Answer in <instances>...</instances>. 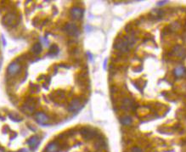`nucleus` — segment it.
<instances>
[{"instance_id":"f257e3e1","label":"nucleus","mask_w":186,"mask_h":152,"mask_svg":"<svg viewBox=\"0 0 186 152\" xmlns=\"http://www.w3.org/2000/svg\"><path fill=\"white\" fill-rule=\"evenodd\" d=\"M20 21V17H17L15 13L9 12L7 15H5L2 19V23L6 27H14L16 25H18Z\"/></svg>"},{"instance_id":"f03ea898","label":"nucleus","mask_w":186,"mask_h":152,"mask_svg":"<svg viewBox=\"0 0 186 152\" xmlns=\"http://www.w3.org/2000/svg\"><path fill=\"white\" fill-rule=\"evenodd\" d=\"M114 48L119 50L122 53H127L130 49V47L125 38H117L114 42Z\"/></svg>"},{"instance_id":"7ed1b4c3","label":"nucleus","mask_w":186,"mask_h":152,"mask_svg":"<svg viewBox=\"0 0 186 152\" xmlns=\"http://www.w3.org/2000/svg\"><path fill=\"white\" fill-rule=\"evenodd\" d=\"M80 133L85 140H90L98 136V133H96L95 130H93L90 127H82L80 130Z\"/></svg>"},{"instance_id":"20e7f679","label":"nucleus","mask_w":186,"mask_h":152,"mask_svg":"<svg viewBox=\"0 0 186 152\" xmlns=\"http://www.w3.org/2000/svg\"><path fill=\"white\" fill-rule=\"evenodd\" d=\"M64 31L71 37H77L79 35V29L77 27V25L73 24V23H67L65 25L64 27Z\"/></svg>"},{"instance_id":"39448f33","label":"nucleus","mask_w":186,"mask_h":152,"mask_svg":"<svg viewBox=\"0 0 186 152\" xmlns=\"http://www.w3.org/2000/svg\"><path fill=\"white\" fill-rule=\"evenodd\" d=\"M21 67L20 66V64L17 62V61H15V62H12L9 64V66H8V69H7V72H8V75L10 76H14L15 75H17L20 71H21Z\"/></svg>"},{"instance_id":"423d86ee","label":"nucleus","mask_w":186,"mask_h":152,"mask_svg":"<svg viewBox=\"0 0 186 152\" xmlns=\"http://www.w3.org/2000/svg\"><path fill=\"white\" fill-rule=\"evenodd\" d=\"M70 14L71 17L75 20H80L83 18V9L80 7H73L71 8Z\"/></svg>"},{"instance_id":"0eeeda50","label":"nucleus","mask_w":186,"mask_h":152,"mask_svg":"<svg viewBox=\"0 0 186 152\" xmlns=\"http://www.w3.org/2000/svg\"><path fill=\"white\" fill-rule=\"evenodd\" d=\"M60 145L59 144L58 141L54 140L50 143H48L47 145L46 148H45V151L46 152H60Z\"/></svg>"},{"instance_id":"6e6552de","label":"nucleus","mask_w":186,"mask_h":152,"mask_svg":"<svg viewBox=\"0 0 186 152\" xmlns=\"http://www.w3.org/2000/svg\"><path fill=\"white\" fill-rule=\"evenodd\" d=\"M82 102L79 99H74L71 104L69 105V107H68V111L69 112H77L78 110L81 109L82 107Z\"/></svg>"},{"instance_id":"1a4fd4ad","label":"nucleus","mask_w":186,"mask_h":152,"mask_svg":"<svg viewBox=\"0 0 186 152\" xmlns=\"http://www.w3.org/2000/svg\"><path fill=\"white\" fill-rule=\"evenodd\" d=\"M173 53L175 56L179 57V58H183L185 56V49L183 46L181 45H176L174 46L173 49Z\"/></svg>"},{"instance_id":"9d476101","label":"nucleus","mask_w":186,"mask_h":152,"mask_svg":"<svg viewBox=\"0 0 186 152\" xmlns=\"http://www.w3.org/2000/svg\"><path fill=\"white\" fill-rule=\"evenodd\" d=\"M39 142H40V139H39V137L35 135V136H32L28 140H27V145L32 148V150H34L35 148L38 147V145H39Z\"/></svg>"},{"instance_id":"9b49d317","label":"nucleus","mask_w":186,"mask_h":152,"mask_svg":"<svg viewBox=\"0 0 186 152\" xmlns=\"http://www.w3.org/2000/svg\"><path fill=\"white\" fill-rule=\"evenodd\" d=\"M94 146L98 149V150H104L106 148L107 145L105 140L101 137V136H97L96 141L94 143Z\"/></svg>"},{"instance_id":"f8f14e48","label":"nucleus","mask_w":186,"mask_h":152,"mask_svg":"<svg viewBox=\"0 0 186 152\" xmlns=\"http://www.w3.org/2000/svg\"><path fill=\"white\" fill-rule=\"evenodd\" d=\"M35 117H36V121L40 124H45L49 120L48 116L44 112H37L35 114Z\"/></svg>"},{"instance_id":"ddd939ff","label":"nucleus","mask_w":186,"mask_h":152,"mask_svg":"<svg viewBox=\"0 0 186 152\" xmlns=\"http://www.w3.org/2000/svg\"><path fill=\"white\" fill-rule=\"evenodd\" d=\"M133 107V101L129 98H125L122 103V108L124 110H129Z\"/></svg>"},{"instance_id":"4468645a","label":"nucleus","mask_w":186,"mask_h":152,"mask_svg":"<svg viewBox=\"0 0 186 152\" xmlns=\"http://www.w3.org/2000/svg\"><path fill=\"white\" fill-rule=\"evenodd\" d=\"M120 121L124 126H129V125L132 124L133 120H132V118L129 115H124V116H122L120 118Z\"/></svg>"},{"instance_id":"2eb2a0df","label":"nucleus","mask_w":186,"mask_h":152,"mask_svg":"<svg viewBox=\"0 0 186 152\" xmlns=\"http://www.w3.org/2000/svg\"><path fill=\"white\" fill-rule=\"evenodd\" d=\"M42 49H43L42 45L38 42V43H36V44H34V45L32 46L31 51H32L34 54H37V55H38V54H39L42 52Z\"/></svg>"},{"instance_id":"dca6fc26","label":"nucleus","mask_w":186,"mask_h":152,"mask_svg":"<svg viewBox=\"0 0 186 152\" xmlns=\"http://www.w3.org/2000/svg\"><path fill=\"white\" fill-rule=\"evenodd\" d=\"M58 53H59V48H58V46L55 45V44H53V45H51L49 47V52H48V56H54Z\"/></svg>"},{"instance_id":"f3484780","label":"nucleus","mask_w":186,"mask_h":152,"mask_svg":"<svg viewBox=\"0 0 186 152\" xmlns=\"http://www.w3.org/2000/svg\"><path fill=\"white\" fill-rule=\"evenodd\" d=\"M185 74V68L184 66H178L174 70V75L178 77L184 76Z\"/></svg>"},{"instance_id":"a211bd4d","label":"nucleus","mask_w":186,"mask_h":152,"mask_svg":"<svg viewBox=\"0 0 186 152\" xmlns=\"http://www.w3.org/2000/svg\"><path fill=\"white\" fill-rule=\"evenodd\" d=\"M9 117L15 121H21L22 120L21 117H20L18 115L14 114V113H9Z\"/></svg>"},{"instance_id":"6ab92c4d","label":"nucleus","mask_w":186,"mask_h":152,"mask_svg":"<svg viewBox=\"0 0 186 152\" xmlns=\"http://www.w3.org/2000/svg\"><path fill=\"white\" fill-rule=\"evenodd\" d=\"M130 152H144L142 151V149L138 147V146H134L132 149H131V151Z\"/></svg>"},{"instance_id":"aec40b11","label":"nucleus","mask_w":186,"mask_h":152,"mask_svg":"<svg viewBox=\"0 0 186 152\" xmlns=\"http://www.w3.org/2000/svg\"><path fill=\"white\" fill-rule=\"evenodd\" d=\"M38 21H39V19H38V18L35 19V21H33V25H35V26H36V25H37V22H38Z\"/></svg>"},{"instance_id":"412c9836","label":"nucleus","mask_w":186,"mask_h":152,"mask_svg":"<svg viewBox=\"0 0 186 152\" xmlns=\"http://www.w3.org/2000/svg\"><path fill=\"white\" fill-rule=\"evenodd\" d=\"M18 152H28V151L26 149H21V151H19Z\"/></svg>"}]
</instances>
